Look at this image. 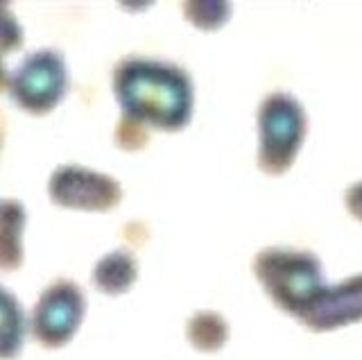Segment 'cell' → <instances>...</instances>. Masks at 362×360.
I'll list each match as a JSON object with an SVG mask.
<instances>
[{
    "mask_svg": "<svg viewBox=\"0 0 362 360\" xmlns=\"http://www.w3.org/2000/svg\"><path fill=\"white\" fill-rule=\"evenodd\" d=\"M346 209L354 218L362 220V182L354 184L346 190Z\"/></svg>",
    "mask_w": 362,
    "mask_h": 360,
    "instance_id": "5bb4252c",
    "label": "cell"
},
{
    "mask_svg": "<svg viewBox=\"0 0 362 360\" xmlns=\"http://www.w3.org/2000/svg\"><path fill=\"white\" fill-rule=\"evenodd\" d=\"M86 313V297L82 288L68 279H59L41 292L32 310V335L48 347H64L82 324Z\"/></svg>",
    "mask_w": 362,
    "mask_h": 360,
    "instance_id": "5b68a950",
    "label": "cell"
},
{
    "mask_svg": "<svg viewBox=\"0 0 362 360\" xmlns=\"http://www.w3.org/2000/svg\"><path fill=\"white\" fill-rule=\"evenodd\" d=\"M23 227L25 209L14 199L0 202V269H16L23 263Z\"/></svg>",
    "mask_w": 362,
    "mask_h": 360,
    "instance_id": "9c48e42d",
    "label": "cell"
},
{
    "mask_svg": "<svg viewBox=\"0 0 362 360\" xmlns=\"http://www.w3.org/2000/svg\"><path fill=\"white\" fill-rule=\"evenodd\" d=\"M5 86H9V75H7L5 66H3V59H0V91H3Z\"/></svg>",
    "mask_w": 362,
    "mask_h": 360,
    "instance_id": "9a60e30c",
    "label": "cell"
},
{
    "mask_svg": "<svg viewBox=\"0 0 362 360\" xmlns=\"http://www.w3.org/2000/svg\"><path fill=\"white\" fill-rule=\"evenodd\" d=\"M113 93L122 116L139 125L177 132L190 120L192 84L173 64L127 57L113 71Z\"/></svg>",
    "mask_w": 362,
    "mask_h": 360,
    "instance_id": "6da1fadb",
    "label": "cell"
},
{
    "mask_svg": "<svg viewBox=\"0 0 362 360\" xmlns=\"http://www.w3.org/2000/svg\"><path fill=\"white\" fill-rule=\"evenodd\" d=\"M254 269L269 297L297 318L313 306V301L324 288L320 272L322 267L308 252L265 250L258 254Z\"/></svg>",
    "mask_w": 362,
    "mask_h": 360,
    "instance_id": "7a4b0ae2",
    "label": "cell"
},
{
    "mask_svg": "<svg viewBox=\"0 0 362 360\" xmlns=\"http://www.w3.org/2000/svg\"><path fill=\"white\" fill-rule=\"evenodd\" d=\"M68 88L66 62L57 50H37L18 64L9 77V93L14 103L34 116L52 111Z\"/></svg>",
    "mask_w": 362,
    "mask_h": 360,
    "instance_id": "277c9868",
    "label": "cell"
},
{
    "mask_svg": "<svg viewBox=\"0 0 362 360\" xmlns=\"http://www.w3.org/2000/svg\"><path fill=\"white\" fill-rule=\"evenodd\" d=\"M136 274H139L136 258L129 252L118 250L109 252L95 263L93 284L100 292H107V295H122L134 286Z\"/></svg>",
    "mask_w": 362,
    "mask_h": 360,
    "instance_id": "ba28073f",
    "label": "cell"
},
{
    "mask_svg": "<svg viewBox=\"0 0 362 360\" xmlns=\"http://www.w3.org/2000/svg\"><path fill=\"white\" fill-rule=\"evenodd\" d=\"M299 320L310 329H333V326L362 320V277L339 288L324 286L313 306Z\"/></svg>",
    "mask_w": 362,
    "mask_h": 360,
    "instance_id": "52a82bcc",
    "label": "cell"
},
{
    "mask_svg": "<svg viewBox=\"0 0 362 360\" xmlns=\"http://www.w3.org/2000/svg\"><path fill=\"white\" fill-rule=\"evenodd\" d=\"M260 150L258 166L269 175L286 173L299 152L305 132V116L301 105L288 93L269 95L258 114Z\"/></svg>",
    "mask_w": 362,
    "mask_h": 360,
    "instance_id": "3957f363",
    "label": "cell"
},
{
    "mask_svg": "<svg viewBox=\"0 0 362 360\" xmlns=\"http://www.w3.org/2000/svg\"><path fill=\"white\" fill-rule=\"evenodd\" d=\"M116 141L124 150H136V148H143V143L147 141V134H145L143 125H139V122H134V120L122 116L120 127L116 132Z\"/></svg>",
    "mask_w": 362,
    "mask_h": 360,
    "instance_id": "4fadbf2b",
    "label": "cell"
},
{
    "mask_svg": "<svg viewBox=\"0 0 362 360\" xmlns=\"http://www.w3.org/2000/svg\"><path fill=\"white\" fill-rule=\"evenodd\" d=\"M226 322L218 313H197L195 318L188 322L186 335L190 344L199 349V352H218L226 340Z\"/></svg>",
    "mask_w": 362,
    "mask_h": 360,
    "instance_id": "8fae6325",
    "label": "cell"
},
{
    "mask_svg": "<svg viewBox=\"0 0 362 360\" xmlns=\"http://www.w3.org/2000/svg\"><path fill=\"white\" fill-rule=\"evenodd\" d=\"M23 43V28L9 7L0 3V54H9L21 48Z\"/></svg>",
    "mask_w": 362,
    "mask_h": 360,
    "instance_id": "7c38bea8",
    "label": "cell"
},
{
    "mask_svg": "<svg viewBox=\"0 0 362 360\" xmlns=\"http://www.w3.org/2000/svg\"><path fill=\"white\" fill-rule=\"evenodd\" d=\"M48 193L59 207L102 213L120 204L122 188L113 177L84 166H59L50 177Z\"/></svg>",
    "mask_w": 362,
    "mask_h": 360,
    "instance_id": "8992f818",
    "label": "cell"
},
{
    "mask_svg": "<svg viewBox=\"0 0 362 360\" xmlns=\"http://www.w3.org/2000/svg\"><path fill=\"white\" fill-rule=\"evenodd\" d=\"M25 337V313L18 299L0 286V358H16Z\"/></svg>",
    "mask_w": 362,
    "mask_h": 360,
    "instance_id": "30bf717a",
    "label": "cell"
}]
</instances>
